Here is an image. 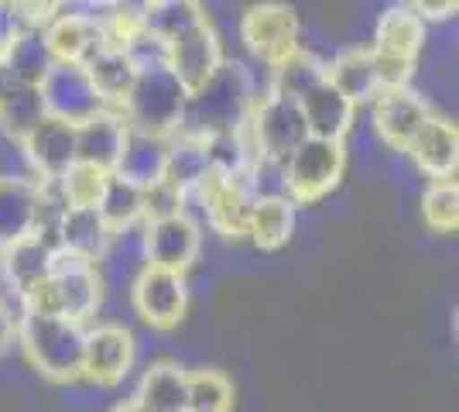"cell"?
<instances>
[{
	"label": "cell",
	"mask_w": 459,
	"mask_h": 412,
	"mask_svg": "<svg viewBox=\"0 0 459 412\" xmlns=\"http://www.w3.org/2000/svg\"><path fill=\"white\" fill-rule=\"evenodd\" d=\"M299 110L306 118L308 135L316 137H336L346 141V135L353 131V118H357V107L329 83V79H316L308 90L299 93Z\"/></svg>",
	"instance_id": "cell-21"
},
{
	"label": "cell",
	"mask_w": 459,
	"mask_h": 412,
	"mask_svg": "<svg viewBox=\"0 0 459 412\" xmlns=\"http://www.w3.org/2000/svg\"><path fill=\"white\" fill-rule=\"evenodd\" d=\"M24 24H31V21L24 18L21 0H0V48L14 39Z\"/></svg>",
	"instance_id": "cell-39"
},
{
	"label": "cell",
	"mask_w": 459,
	"mask_h": 412,
	"mask_svg": "<svg viewBox=\"0 0 459 412\" xmlns=\"http://www.w3.org/2000/svg\"><path fill=\"white\" fill-rule=\"evenodd\" d=\"M199 227L189 214H172L144 224V261L169 268V272H189L199 258Z\"/></svg>",
	"instance_id": "cell-15"
},
{
	"label": "cell",
	"mask_w": 459,
	"mask_h": 412,
	"mask_svg": "<svg viewBox=\"0 0 459 412\" xmlns=\"http://www.w3.org/2000/svg\"><path fill=\"white\" fill-rule=\"evenodd\" d=\"M14 340L28 357V364L56 385H73L82 378V347H86V330L82 323L69 316L21 306L14 320Z\"/></svg>",
	"instance_id": "cell-1"
},
{
	"label": "cell",
	"mask_w": 459,
	"mask_h": 412,
	"mask_svg": "<svg viewBox=\"0 0 459 412\" xmlns=\"http://www.w3.org/2000/svg\"><path fill=\"white\" fill-rule=\"evenodd\" d=\"M18 145L24 148V158L31 162L41 182H56L76 162V124L41 118Z\"/></svg>",
	"instance_id": "cell-19"
},
{
	"label": "cell",
	"mask_w": 459,
	"mask_h": 412,
	"mask_svg": "<svg viewBox=\"0 0 459 412\" xmlns=\"http://www.w3.org/2000/svg\"><path fill=\"white\" fill-rule=\"evenodd\" d=\"M65 203L48 199V186L28 176H0V248L14 244L31 231H52L56 224H48V214L62 210Z\"/></svg>",
	"instance_id": "cell-8"
},
{
	"label": "cell",
	"mask_w": 459,
	"mask_h": 412,
	"mask_svg": "<svg viewBox=\"0 0 459 412\" xmlns=\"http://www.w3.org/2000/svg\"><path fill=\"white\" fill-rule=\"evenodd\" d=\"M223 59H227L223 41H220L210 21H203L189 31L175 35L172 41H165V66L178 76L186 93H195L199 86H206L212 73L223 66Z\"/></svg>",
	"instance_id": "cell-13"
},
{
	"label": "cell",
	"mask_w": 459,
	"mask_h": 412,
	"mask_svg": "<svg viewBox=\"0 0 459 412\" xmlns=\"http://www.w3.org/2000/svg\"><path fill=\"white\" fill-rule=\"evenodd\" d=\"M250 103H254V83H250L247 69L240 62L223 59L210 83L189 93L178 131L203 137L240 131L250 114Z\"/></svg>",
	"instance_id": "cell-2"
},
{
	"label": "cell",
	"mask_w": 459,
	"mask_h": 412,
	"mask_svg": "<svg viewBox=\"0 0 459 412\" xmlns=\"http://www.w3.org/2000/svg\"><path fill=\"white\" fill-rule=\"evenodd\" d=\"M82 66H86V73L93 79L100 100L117 110V107L124 103V97H127V90L134 86V76H137V59L131 56V48L107 41V45L96 48Z\"/></svg>",
	"instance_id": "cell-26"
},
{
	"label": "cell",
	"mask_w": 459,
	"mask_h": 412,
	"mask_svg": "<svg viewBox=\"0 0 459 412\" xmlns=\"http://www.w3.org/2000/svg\"><path fill=\"white\" fill-rule=\"evenodd\" d=\"M41 118H45V107H41V93L35 83L7 79L0 86V131L11 141H21Z\"/></svg>",
	"instance_id": "cell-31"
},
{
	"label": "cell",
	"mask_w": 459,
	"mask_h": 412,
	"mask_svg": "<svg viewBox=\"0 0 459 412\" xmlns=\"http://www.w3.org/2000/svg\"><path fill=\"white\" fill-rule=\"evenodd\" d=\"M127 141V124L114 107L96 110L93 118L76 124V162H90L96 169L114 172Z\"/></svg>",
	"instance_id": "cell-22"
},
{
	"label": "cell",
	"mask_w": 459,
	"mask_h": 412,
	"mask_svg": "<svg viewBox=\"0 0 459 412\" xmlns=\"http://www.w3.org/2000/svg\"><path fill=\"white\" fill-rule=\"evenodd\" d=\"M203 21H210L203 0H141L144 35H152L161 45L172 41L175 35L195 28V24H203Z\"/></svg>",
	"instance_id": "cell-30"
},
{
	"label": "cell",
	"mask_w": 459,
	"mask_h": 412,
	"mask_svg": "<svg viewBox=\"0 0 459 412\" xmlns=\"http://www.w3.org/2000/svg\"><path fill=\"white\" fill-rule=\"evenodd\" d=\"M421 220L432 234H456L459 231V186L456 176L432 179L421 193Z\"/></svg>",
	"instance_id": "cell-34"
},
{
	"label": "cell",
	"mask_w": 459,
	"mask_h": 412,
	"mask_svg": "<svg viewBox=\"0 0 459 412\" xmlns=\"http://www.w3.org/2000/svg\"><path fill=\"white\" fill-rule=\"evenodd\" d=\"M210 169V152H206V137L189 135V131H175L169 135V165H165V179L178 186L186 197L195 189V182L206 176Z\"/></svg>",
	"instance_id": "cell-33"
},
{
	"label": "cell",
	"mask_w": 459,
	"mask_h": 412,
	"mask_svg": "<svg viewBox=\"0 0 459 412\" xmlns=\"http://www.w3.org/2000/svg\"><path fill=\"white\" fill-rule=\"evenodd\" d=\"M192 197H199L210 227L227 241L247 237V210L254 199V176H227L220 169H206V176L195 182Z\"/></svg>",
	"instance_id": "cell-10"
},
{
	"label": "cell",
	"mask_w": 459,
	"mask_h": 412,
	"mask_svg": "<svg viewBox=\"0 0 459 412\" xmlns=\"http://www.w3.org/2000/svg\"><path fill=\"white\" fill-rule=\"evenodd\" d=\"M325 76V66L306 48H295L288 59H281L278 66H271V90L281 97L299 100L302 90H308L316 79Z\"/></svg>",
	"instance_id": "cell-35"
},
{
	"label": "cell",
	"mask_w": 459,
	"mask_h": 412,
	"mask_svg": "<svg viewBox=\"0 0 459 412\" xmlns=\"http://www.w3.org/2000/svg\"><path fill=\"white\" fill-rule=\"evenodd\" d=\"M56 241L65 251H73V255L100 265L103 255H107V248H110V241H114V234L103 224V216H100L96 206H62L56 220Z\"/></svg>",
	"instance_id": "cell-23"
},
{
	"label": "cell",
	"mask_w": 459,
	"mask_h": 412,
	"mask_svg": "<svg viewBox=\"0 0 459 412\" xmlns=\"http://www.w3.org/2000/svg\"><path fill=\"white\" fill-rule=\"evenodd\" d=\"M117 4H124V0H69L65 7H79V11H90L96 18H103L107 11H114Z\"/></svg>",
	"instance_id": "cell-42"
},
{
	"label": "cell",
	"mask_w": 459,
	"mask_h": 412,
	"mask_svg": "<svg viewBox=\"0 0 459 412\" xmlns=\"http://www.w3.org/2000/svg\"><path fill=\"white\" fill-rule=\"evenodd\" d=\"M295 231V203L288 197H254L247 210V237L257 251L285 248Z\"/></svg>",
	"instance_id": "cell-28"
},
{
	"label": "cell",
	"mask_w": 459,
	"mask_h": 412,
	"mask_svg": "<svg viewBox=\"0 0 459 412\" xmlns=\"http://www.w3.org/2000/svg\"><path fill=\"white\" fill-rule=\"evenodd\" d=\"M299 35H302L299 14H295V7H288L281 0L250 4L240 18V39L247 45V52L268 66H278L295 48H302Z\"/></svg>",
	"instance_id": "cell-9"
},
{
	"label": "cell",
	"mask_w": 459,
	"mask_h": 412,
	"mask_svg": "<svg viewBox=\"0 0 459 412\" xmlns=\"http://www.w3.org/2000/svg\"><path fill=\"white\" fill-rule=\"evenodd\" d=\"M165 165H169V135L127 127V141H124V152H120V162L114 169L117 176L148 189L158 179H165Z\"/></svg>",
	"instance_id": "cell-24"
},
{
	"label": "cell",
	"mask_w": 459,
	"mask_h": 412,
	"mask_svg": "<svg viewBox=\"0 0 459 412\" xmlns=\"http://www.w3.org/2000/svg\"><path fill=\"white\" fill-rule=\"evenodd\" d=\"M134 402L144 412H189V372L175 361H154L137 385Z\"/></svg>",
	"instance_id": "cell-25"
},
{
	"label": "cell",
	"mask_w": 459,
	"mask_h": 412,
	"mask_svg": "<svg viewBox=\"0 0 459 412\" xmlns=\"http://www.w3.org/2000/svg\"><path fill=\"white\" fill-rule=\"evenodd\" d=\"M96 210L103 216V224L110 227V234H124V231L134 227L137 220H144V189L127 182L124 176L110 172L103 193L96 199Z\"/></svg>",
	"instance_id": "cell-32"
},
{
	"label": "cell",
	"mask_w": 459,
	"mask_h": 412,
	"mask_svg": "<svg viewBox=\"0 0 459 412\" xmlns=\"http://www.w3.org/2000/svg\"><path fill=\"white\" fill-rule=\"evenodd\" d=\"M134 354L137 344L127 327H117V323L93 327V330H86L82 378L100 385V389H114L134 368Z\"/></svg>",
	"instance_id": "cell-14"
},
{
	"label": "cell",
	"mask_w": 459,
	"mask_h": 412,
	"mask_svg": "<svg viewBox=\"0 0 459 412\" xmlns=\"http://www.w3.org/2000/svg\"><path fill=\"white\" fill-rule=\"evenodd\" d=\"M189 412H233V381L216 368L189 372Z\"/></svg>",
	"instance_id": "cell-37"
},
{
	"label": "cell",
	"mask_w": 459,
	"mask_h": 412,
	"mask_svg": "<svg viewBox=\"0 0 459 412\" xmlns=\"http://www.w3.org/2000/svg\"><path fill=\"white\" fill-rule=\"evenodd\" d=\"M41 35L45 45L52 52L56 62H82L93 56L96 48L107 45L103 35V21L90 14V11H79V7H62L58 14L41 24Z\"/></svg>",
	"instance_id": "cell-16"
},
{
	"label": "cell",
	"mask_w": 459,
	"mask_h": 412,
	"mask_svg": "<svg viewBox=\"0 0 459 412\" xmlns=\"http://www.w3.org/2000/svg\"><path fill=\"white\" fill-rule=\"evenodd\" d=\"M456 4L459 0H408V7H411L425 24H429V21L453 18V14H456Z\"/></svg>",
	"instance_id": "cell-40"
},
{
	"label": "cell",
	"mask_w": 459,
	"mask_h": 412,
	"mask_svg": "<svg viewBox=\"0 0 459 412\" xmlns=\"http://www.w3.org/2000/svg\"><path fill=\"white\" fill-rule=\"evenodd\" d=\"M370 107H374V131L394 152H404L415 131L425 124V118L432 114L429 103L408 86H387L370 100Z\"/></svg>",
	"instance_id": "cell-18"
},
{
	"label": "cell",
	"mask_w": 459,
	"mask_h": 412,
	"mask_svg": "<svg viewBox=\"0 0 459 412\" xmlns=\"http://www.w3.org/2000/svg\"><path fill=\"white\" fill-rule=\"evenodd\" d=\"M110 412H144V409L137 406L134 399H127V402H117V406H114V409H110Z\"/></svg>",
	"instance_id": "cell-43"
},
{
	"label": "cell",
	"mask_w": 459,
	"mask_h": 412,
	"mask_svg": "<svg viewBox=\"0 0 459 412\" xmlns=\"http://www.w3.org/2000/svg\"><path fill=\"white\" fill-rule=\"evenodd\" d=\"M404 155L419 165L429 179H449L459 169V131L449 118L429 114L415 137L408 141Z\"/></svg>",
	"instance_id": "cell-20"
},
{
	"label": "cell",
	"mask_w": 459,
	"mask_h": 412,
	"mask_svg": "<svg viewBox=\"0 0 459 412\" xmlns=\"http://www.w3.org/2000/svg\"><path fill=\"white\" fill-rule=\"evenodd\" d=\"M107 179H110L107 169H96L90 162H73L52 186L58 189V199L65 206H96V199L103 193Z\"/></svg>",
	"instance_id": "cell-36"
},
{
	"label": "cell",
	"mask_w": 459,
	"mask_h": 412,
	"mask_svg": "<svg viewBox=\"0 0 459 412\" xmlns=\"http://www.w3.org/2000/svg\"><path fill=\"white\" fill-rule=\"evenodd\" d=\"M346 172V145L336 137L308 135L281 162V186L295 206H308L329 197Z\"/></svg>",
	"instance_id": "cell-5"
},
{
	"label": "cell",
	"mask_w": 459,
	"mask_h": 412,
	"mask_svg": "<svg viewBox=\"0 0 459 412\" xmlns=\"http://www.w3.org/2000/svg\"><path fill=\"white\" fill-rule=\"evenodd\" d=\"M244 135L254 148L257 165H281L308 137V127L295 100L268 90L264 97H254V103H250Z\"/></svg>",
	"instance_id": "cell-6"
},
{
	"label": "cell",
	"mask_w": 459,
	"mask_h": 412,
	"mask_svg": "<svg viewBox=\"0 0 459 412\" xmlns=\"http://www.w3.org/2000/svg\"><path fill=\"white\" fill-rule=\"evenodd\" d=\"M56 248L58 241L52 231H31L28 237H21L14 244L0 248L4 278L11 282V289L18 293L21 302H24V295H31L48 278L52 261H56Z\"/></svg>",
	"instance_id": "cell-17"
},
{
	"label": "cell",
	"mask_w": 459,
	"mask_h": 412,
	"mask_svg": "<svg viewBox=\"0 0 459 412\" xmlns=\"http://www.w3.org/2000/svg\"><path fill=\"white\" fill-rule=\"evenodd\" d=\"M131 302L134 313L152 327V330H175L182 323V316L189 310V285L186 275L158 268V265H144L134 278L131 289Z\"/></svg>",
	"instance_id": "cell-12"
},
{
	"label": "cell",
	"mask_w": 459,
	"mask_h": 412,
	"mask_svg": "<svg viewBox=\"0 0 459 412\" xmlns=\"http://www.w3.org/2000/svg\"><path fill=\"white\" fill-rule=\"evenodd\" d=\"M11 344H14V316L0 302V354L11 351Z\"/></svg>",
	"instance_id": "cell-41"
},
{
	"label": "cell",
	"mask_w": 459,
	"mask_h": 412,
	"mask_svg": "<svg viewBox=\"0 0 459 412\" xmlns=\"http://www.w3.org/2000/svg\"><path fill=\"white\" fill-rule=\"evenodd\" d=\"M172 214H186V193L172 186L169 179H158L154 186L144 189V224Z\"/></svg>",
	"instance_id": "cell-38"
},
{
	"label": "cell",
	"mask_w": 459,
	"mask_h": 412,
	"mask_svg": "<svg viewBox=\"0 0 459 412\" xmlns=\"http://www.w3.org/2000/svg\"><path fill=\"white\" fill-rule=\"evenodd\" d=\"M100 302H103V275H100V268L93 261L73 255V251H65L58 244L48 278L31 295H24L21 306H35V310H48V313L86 323L90 316H96Z\"/></svg>",
	"instance_id": "cell-4"
},
{
	"label": "cell",
	"mask_w": 459,
	"mask_h": 412,
	"mask_svg": "<svg viewBox=\"0 0 459 412\" xmlns=\"http://www.w3.org/2000/svg\"><path fill=\"white\" fill-rule=\"evenodd\" d=\"M186 103H189V93L178 83V76L165 66V59H152L137 62L134 86L127 90L117 114L134 131L175 135L182 124V114H186Z\"/></svg>",
	"instance_id": "cell-3"
},
{
	"label": "cell",
	"mask_w": 459,
	"mask_h": 412,
	"mask_svg": "<svg viewBox=\"0 0 459 412\" xmlns=\"http://www.w3.org/2000/svg\"><path fill=\"white\" fill-rule=\"evenodd\" d=\"M421 48H425V21L408 4L387 7L374 28V45H370V56L377 62L384 90L408 86Z\"/></svg>",
	"instance_id": "cell-7"
},
{
	"label": "cell",
	"mask_w": 459,
	"mask_h": 412,
	"mask_svg": "<svg viewBox=\"0 0 459 412\" xmlns=\"http://www.w3.org/2000/svg\"><path fill=\"white\" fill-rule=\"evenodd\" d=\"M39 93L45 118L65 120V124H82L86 118H93L96 110L107 107L96 93L86 66H79V62H52L45 69V76L39 79Z\"/></svg>",
	"instance_id": "cell-11"
},
{
	"label": "cell",
	"mask_w": 459,
	"mask_h": 412,
	"mask_svg": "<svg viewBox=\"0 0 459 412\" xmlns=\"http://www.w3.org/2000/svg\"><path fill=\"white\" fill-rule=\"evenodd\" d=\"M325 79L343 93L353 107L370 103V100L381 93V73H377V62L370 56V48H350L343 56L325 66Z\"/></svg>",
	"instance_id": "cell-27"
},
{
	"label": "cell",
	"mask_w": 459,
	"mask_h": 412,
	"mask_svg": "<svg viewBox=\"0 0 459 412\" xmlns=\"http://www.w3.org/2000/svg\"><path fill=\"white\" fill-rule=\"evenodd\" d=\"M52 52L45 45V35H41V24H24L14 39L0 48V66L7 79H18V83H35L45 76V69L52 66Z\"/></svg>",
	"instance_id": "cell-29"
}]
</instances>
